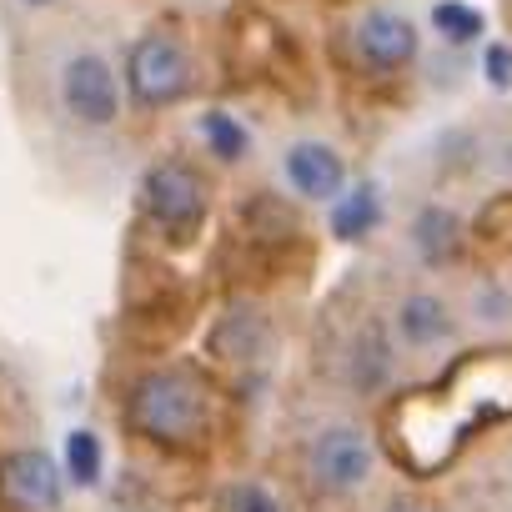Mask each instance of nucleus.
Masks as SVG:
<instances>
[{"mask_svg":"<svg viewBox=\"0 0 512 512\" xmlns=\"http://www.w3.org/2000/svg\"><path fill=\"white\" fill-rule=\"evenodd\" d=\"M126 417L136 432H146L156 442H186L206 422V397L191 372H151L131 387Z\"/></svg>","mask_w":512,"mask_h":512,"instance_id":"obj_1","label":"nucleus"},{"mask_svg":"<svg viewBox=\"0 0 512 512\" xmlns=\"http://www.w3.org/2000/svg\"><path fill=\"white\" fill-rule=\"evenodd\" d=\"M141 211L156 221V231L186 241L206 221V181L186 161H156L141 176Z\"/></svg>","mask_w":512,"mask_h":512,"instance_id":"obj_2","label":"nucleus"},{"mask_svg":"<svg viewBox=\"0 0 512 512\" xmlns=\"http://www.w3.org/2000/svg\"><path fill=\"white\" fill-rule=\"evenodd\" d=\"M307 472L322 492L332 497H352L372 482L377 472V447L357 422H332L307 442Z\"/></svg>","mask_w":512,"mask_h":512,"instance_id":"obj_3","label":"nucleus"},{"mask_svg":"<svg viewBox=\"0 0 512 512\" xmlns=\"http://www.w3.org/2000/svg\"><path fill=\"white\" fill-rule=\"evenodd\" d=\"M126 91H131L136 106H151V111L176 106L191 91V56H186V46L161 36V31L141 36L131 46V56H126Z\"/></svg>","mask_w":512,"mask_h":512,"instance_id":"obj_4","label":"nucleus"},{"mask_svg":"<svg viewBox=\"0 0 512 512\" xmlns=\"http://www.w3.org/2000/svg\"><path fill=\"white\" fill-rule=\"evenodd\" d=\"M61 106L86 131H101L121 116V81L101 51H76L61 66Z\"/></svg>","mask_w":512,"mask_h":512,"instance_id":"obj_5","label":"nucleus"},{"mask_svg":"<svg viewBox=\"0 0 512 512\" xmlns=\"http://www.w3.org/2000/svg\"><path fill=\"white\" fill-rule=\"evenodd\" d=\"M397 382V337L387 322H362L342 347V387L357 397H382Z\"/></svg>","mask_w":512,"mask_h":512,"instance_id":"obj_6","label":"nucleus"},{"mask_svg":"<svg viewBox=\"0 0 512 512\" xmlns=\"http://www.w3.org/2000/svg\"><path fill=\"white\" fill-rule=\"evenodd\" d=\"M282 181L302 196V201H332L342 186H347V161L317 141V136H302L282 151Z\"/></svg>","mask_w":512,"mask_h":512,"instance_id":"obj_7","label":"nucleus"},{"mask_svg":"<svg viewBox=\"0 0 512 512\" xmlns=\"http://www.w3.org/2000/svg\"><path fill=\"white\" fill-rule=\"evenodd\" d=\"M0 492H6V502H16L26 512H51L61 502V462L41 447L11 452L0 462Z\"/></svg>","mask_w":512,"mask_h":512,"instance_id":"obj_8","label":"nucleus"},{"mask_svg":"<svg viewBox=\"0 0 512 512\" xmlns=\"http://www.w3.org/2000/svg\"><path fill=\"white\" fill-rule=\"evenodd\" d=\"M357 56L372 71H402L417 61V26L402 11H367L357 21Z\"/></svg>","mask_w":512,"mask_h":512,"instance_id":"obj_9","label":"nucleus"},{"mask_svg":"<svg viewBox=\"0 0 512 512\" xmlns=\"http://www.w3.org/2000/svg\"><path fill=\"white\" fill-rule=\"evenodd\" d=\"M452 332H457V317H452L447 297H437V292H407V297L397 302V317H392L397 347H407V352H432V347L452 342Z\"/></svg>","mask_w":512,"mask_h":512,"instance_id":"obj_10","label":"nucleus"},{"mask_svg":"<svg viewBox=\"0 0 512 512\" xmlns=\"http://www.w3.org/2000/svg\"><path fill=\"white\" fill-rule=\"evenodd\" d=\"M382 221H387V211H382L377 181H352V186H342V191L332 196V236H337V241L357 246V241H367Z\"/></svg>","mask_w":512,"mask_h":512,"instance_id":"obj_11","label":"nucleus"},{"mask_svg":"<svg viewBox=\"0 0 512 512\" xmlns=\"http://www.w3.org/2000/svg\"><path fill=\"white\" fill-rule=\"evenodd\" d=\"M412 246L427 267H447L452 251L462 246V216L447 211V206H422L412 216Z\"/></svg>","mask_w":512,"mask_h":512,"instance_id":"obj_12","label":"nucleus"},{"mask_svg":"<svg viewBox=\"0 0 512 512\" xmlns=\"http://www.w3.org/2000/svg\"><path fill=\"white\" fill-rule=\"evenodd\" d=\"M196 131H201L206 151H211L221 166H236V161L251 156V131H246V121L231 116V111H206V116L196 121Z\"/></svg>","mask_w":512,"mask_h":512,"instance_id":"obj_13","label":"nucleus"},{"mask_svg":"<svg viewBox=\"0 0 512 512\" xmlns=\"http://www.w3.org/2000/svg\"><path fill=\"white\" fill-rule=\"evenodd\" d=\"M267 347H272V327L256 317V312H236V317H226L221 332H216V352L231 357V362H256Z\"/></svg>","mask_w":512,"mask_h":512,"instance_id":"obj_14","label":"nucleus"},{"mask_svg":"<svg viewBox=\"0 0 512 512\" xmlns=\"http://www.w3.org/2000/svg\"><path fill=\"white\" fill-rule=\"evenodd\" d=\"M61 462H66V477L76 487H96L101 482V467H106V447L91 427H71L66 432V447H61Z\"/></svg>","mask_w":512,"mask_h":512,"instance_id":"obj_15","label":"nucleus"},{"mask_svg":"<svg viewBox=\"0 0 512 512\" xmlns=\"http://www.w3.org/2000/svg\"><path fill=\"white\" fill-rule=\"evenodd\" d=\"M467 317L482 332H507L512 327V287L507 282H477L467 292Z\"/></svg>","mask_w":512,"mask_h":512,"instance_id":"obj_16","label":"nucleus"},{"mask_svg":"<svg viewBox=\"0 0 512 512\" xmlns=\"http://www.w3.org/2000/svg\"><path fill=\"white\" fill-rule=\"evenodd\" d=\"M482 26H487V21H482L477 6H462V0H442V6H432V31H437L442 41H452V46L477 41Z\"/></svg>","mask_w":512,"mask_h":512,"instance_id":"obj_17","label":"nucleus"},{"mask_svg":"<svg viewBox=\"0 0 512 512\" xmlns=\"http://www.w3.org/2000/svg\"><path fill=\"white\" fill-rule=\"evenodd\" d=\"M216 512H287L282 497L262 482H226L216 492Z\"/></svg>","mask_w":512,"mask_h":512,"instance_id":"obj_18","label":"nucleus"},{"mask_svg":"<svg viewBox=\"0 0 512 512\" xmlns=\"http://www.w3.org/2000/svg\"><path fill=\"white\" fill-rule=\"evenodd\" d=\"M482 76H487L492 91H507V86H512V51H507V46H487V56H482Z\"/></svg>","mask_w":512,"mask_h":512,"instance_id":"obj_19","label":"nucleus"},{"mask_svg":"<svg viewBox=\"0 0 512 512\" xmlns=\"http://www.w3.org/2000/svg\"><path fill=\"white\" fill-rule=\"evenodd\" d=\"M387 512H432V507H422V502H392Z\"/></svg>","mask_w":512,"mask_h":512,"instance_id":"obj_20","label":"nucleus"},{"mask_svg":"<svg viewBox=\"0 0 512 512\" xmlns=\"http://www.w3.org/2000/svg\"><path fill=\"white\" fill-rule=\"evenodd\" d=\"M26 6H51V0H26Z\"/></svg>","mask_w":512,"mask_h":512,"instance_id":"obj_21","label":"nucleus"}]
</instances>
